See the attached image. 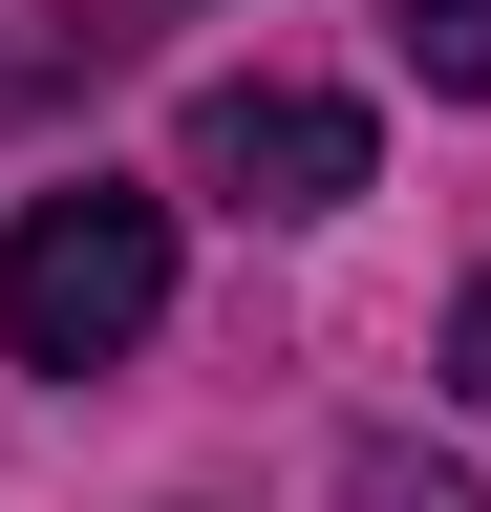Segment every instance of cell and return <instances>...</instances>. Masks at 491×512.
Returning a JSON list of instances; mask_svg holds the SVG:
<instances>
[{
  "mask_svg": "<svg viewBox=\"0 0 491 512\" xmlns=\"http://www.w3.org/2000/svg\"><path fill=\"white\" fill-rule=\"evenodd\" d=\"M363 171H385V128L342 86H193V192L214 214H342Z\"/></svg>",
  "mask_w": 491,
  "mask_h": 512,
  "instance_id": "7a4b0ae2",
  "label": "cell"
},
{
  "mask_svg": "<svg viewBox=\"0 0 491 512\" xmlns=\"http://www.w3.org/2000/svg\"><path fill=\"white\" fill-rule=\"evenodd\" d=\"M449 384H470V406H491V278L449 299Z\"/></svg>",
  "mask_w": 491,
  "mask_h": 512,
  "instance_id": "5b68a950",
  "label": "cell"
},
{
  "mask_svg": "<svg viewBox=\"0 0 491 512\" xmlns=\"http://www.w3.org/2000/svg\"><path fill=\"white\" fill-rule=\"evenodd\" d=\"M171 320V192H22V235H0V363H43V384H86V363H129Z\"/></svg>",
  "mask_w": 491,
  "mask_h": 512,
  "instance_id": "6da1fadb",
  "label": "cell"
},
{
  "mask_svg": "<svg viewBox=\"0 0 491 512\" xmlns=\"http://www.w3.org/2000/svg\"><path fill=\"white\" fill-rule=\"evenodd\" d=\"M342 491H363V512H491L470 470H427V448H363V470H342Z\"/></svg>",
  "mask_w": 491,
  "mask_h": 512,
  "instance_id": "277c9868",
  "label": "cell"
},
{
  "mask_svg": "<svg viewBox=\"0 0 491 512\" xmlns=\"http://www.w3.org/2000/svg\"><path fill=\"white\" fill-rule=\"evenodd\" d=\"M385 43H406L449 107H491V0H385Z\"/></svg>",
  "mask_w": 491,
  "mask_h": 512,
  "instance_id": "3957f363",
  "label": "cell"
}]
</instances>
